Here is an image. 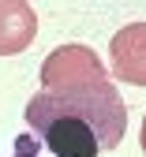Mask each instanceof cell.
<instances>
[{"label":"cell","instance_id":"8992f818","mask_svg":"<svg viewBox=\"0 0 146 157\" xmlns=\"http://www.w3.org/2000/svg\"><path fill=\"white\" fill-rule=\"evenodd\" d=\"M142 150H146V120H142Z\"/></svg>","mask_w":146,"mask_h":157},{"label":"cell","instance_id":"7a4b0ae2","mask_svg":"<svg viewBox=\"0 0 146 157\" xmlns=\"http://www.w3.org/2000/svg\"><path fill=\"white\" fill-rule=\"evenodd\" d=\"M105 78H109L105 64L86 45H60L41 64V86L45 90H75V86L105 82Z\"/></svg>","mask_w":146,"mask_h":157},{"label":"cell","instance_id":"5b68a950","mask_svg":"<svg viewBox=\"0 0 146 157\" xmlns=\"http://www.w3.org/2000/svg\"><path fill=\"white\" fill-rule=\"evenodd\" d=\"M11 157H41L37 153V142H34V135H19V142H15V153Z\"/></svg>","mask_w":146,"mask_h":157},{"label":"cell","instance_id":"6da1fadb","mask_svg":"<svg viewBox=\"0 0 146 157\" xmlns=\"http://www.w3.org/2000/svg\"><path fill=\"white\" fill-rule=\"evenodd\" d=\"M26 124L56 157H97L120 146L128 105L109 78L75 90H41L26 101Z\"/></svg>","mask_w":146,"mask_h":157},{"label":"cell","instance_id":"3957f363","mask_svg":"<svg viewBox=\"0 0 146 157\" xmlns=\"http://www.w3.org/2000/svg\"><path fill=\"white\" fill-rule=\"evenodd\" d=\"M112 75L131 86H146V23H131L112 34Z\"/></svg>","mask_w":146,"mask_h":157},{"label":"cell","instance_id":"277c9868","mask_svg":"<svg viewBox=\"0 0 146 157\" xmlns=\"http://www.w3.org/2000/svg\"><path fill=\"white\" fill-rule=\"evenodd\" d=\"M37 34V15L26 0H0V56L23 52Z\"/></svg>","mask_w":146,"mask_h":157}]
</instances>
